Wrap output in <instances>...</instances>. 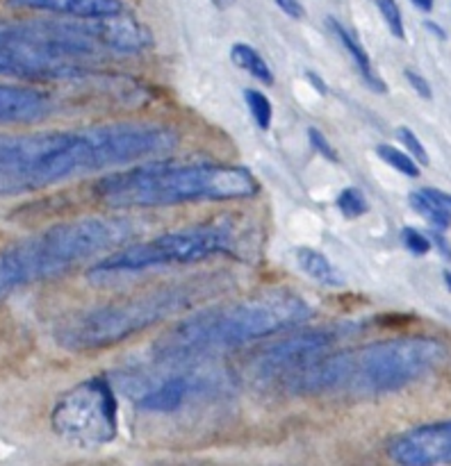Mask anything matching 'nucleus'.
I'll list each match as a JSON object with an SVG mask.
<instances>
[{
	"instance_id": "20",
	"label": "nucleus",
	"mask_w": 451,
	"mask_h": 466,
	"mask_svg": "<svg viewBox=\"0 0 451 466\" xmlns=\"http://www.w3.org/2000/svg\"><path fill=\"white\" fill-rule=\"evenodd\" d=\"M244 100H246V107H249L251 116H253L255 126L260 130H269L272 126V118H273V109L272 103H269L267 96L258 89H244Z\"/></svg>"
},
{
	"instance_id": "30",
	"label": "nucleus",
	"mask_w": 451,
	"mask_h": 466,
	"mask_svg": "<svg viewBox=\"0 0 451 466\" xmlns=\"http://www.w3.org/2000/svg\"><path fill=\"white\" fill-rule=\"evenodd\" d=\"M305 80L310 82V86H313V89L317 91V94H322V96H326V94H328L326 82H323L322 77H319L317 73H314V71H305Z\"/></svg>"
},
{
	"instance_id": "26",
	"label": "nucleus",
	"mask_w": 451,
	"mask_h": 466,
	"mask_svg": "<svg viewBox=\"0 0 451 466\" xmlns=\"http://www.w3.org/2000/svg\"><path fill=\"white\" fill-rule=\"evenodd\" d=\"M404 76H405V80H408V85L415 89V94L419 96V98H424V100L433 98L431 85L426 82V77H422L417 71H413V68H405Z\"/></svg>"
},
{
	"instance_id": "13",
	"label": "nucleus",
	"mask_w": 451,
	"mask_h": 466,
	"mask_svg": "<svg viewBox=\"0 0 451 466\" xmlns=\"http://www.w3.org/2000/svg\"><path fill=\"white\" fill-rule=\"evenodd\" d=\"M48 112L50 100L39 89L0 85V123H30Z\"/></svg>"
},
{
	"instance_id": "27",
	"label": "nucleus",
	"mask_w": 451,
	"mask_h": 466,
	"mask_svg": "<svg viewBox=\"0 0 451 466\" xmlns=\"http://www.w3.org/2000/svg\"><path fill=\"white\" fill-rule=\"evenodd\" d=\"M428 239H431V246H433V248H437V253H440L442 258L451 259V244L446 241V237L442 235V230L433 228V230L428 232Z\"/></svg>"
},
{
	"instance_id": "7",
	"label": "nucleus",
	"mask_w": 451,
	"mask_h": 466,
	"mask_svg": "<svg viewBox=\"0 0 451 466\" xmlns=\"http://www.w3.org/2000/svg\"><path fill=\"white\" fill-rule=\"evenodd\" d=\"M187 305H190V291L182 287H171V289L167 287L76 314L57 328L55 337L62 349L73 353L109 349L155 326L162 319L173 317Z\"/></svg>"
},
{
	"instance_id": "6",
	"label": "nucleus",
	"mask_w": 451,
	"mask_h": 466,
	"mask_svg": "<svg viewBox=\"0 0 451 466\" xmlns=\"http://www.w3.org/2000/svg\"><path fill=\"white\" fill-rule=\"evenodd\" d=\"M135 235L123 217H87L41 230L0 250V299L18 287L67 273L94 255L114 250Z\"/></svg>"
},
{
	"instance_id": "4",
	"label": "nucleus",
	"mask_w": 451,
	"mask_h": 466,
	"mask_svg": "<svg viewBox=\"0 0 451 466\" xmlns=\"http://www.w3.org/2000/svg\"><path fill=\"white\" fill-rule=\"evenodd\" d=\"M94 194L109 208H164L180 203H221L260 194L253 173L235 164H180L150 159L128 171L103 176Z\"/></svg>"
},
{
	"instance_id": "32",
	"label": "nucleus",
	"mask_w": 451,
	"mask_h": 466,
	"mask_svg": "<svg viewBox=\"0 0 451 466\" xmlns=\"http://www.w3.org/2000/svg\"><path fill=\"white\" fill-rule=\"evenodd\" d=\"M419 12H431L433 9V0H410Z\"/></svg>"
},
{
	"instance_id": "17",
	"label": "nucleus",
	"mask_w": 451,
	"mask_h": 466,
	"mask_svg": "<svg viewBox=\"0 0 451 466\" xmlns=\"http://www.w3.org/2000/svg\"><path fill=\"white\" fill-rule=\"evenodd\" d=\"M231 62L235 64V66H240L241 71L249 73L251 77H255L260 85H267V86L273 85L272 68H269V64L260 57V53L253 48V46L241 44V41L240 44H232Z\"/></svg>"
},
{
	"instance_id": "1",
	"label": "nucleus",
	"mask_w": 451,
	"mask_h": 466,
	"mask_svg": "<svg viewBox=\"0 0 451 466\" xmlns=\"http://www.w3.org/2000/svg\"><path fill=\"white\" fill-rule=\"evenodd\" d=\"M178 135L149 121H117L82 130L0 135V198L39 191L71 177L171 153Z\"/></svg>"
},
{
	"instance_id": "22",
	"label": "nucleus",
	"mask_w": 451,
	"mask_h": 466,
	"mask_svg": "<svg viewBox=\"0 0 451 466\" xmlns=\"http://www.w3.org/2000/svg\"><path fill=\"white\" fill-rule=\"evenodd\" d=\"M376 5L383 21H385L387 30L392 32V36H396V39H405L404 16H401V9L399 5H396V0H376Z\"/></svg>"
},
{
	"instance_id": "15",
	"label": "nucleus",
	"mask_w": 451,
	"mask_h": 466,
	"mask_svg": "<svg viewBox=\"0 0 451 466\" xmlns=\"http://www.w3.org/2000/svg\"><path fill=\"white\" fill-rule=\"evenodd\" d=\"M326 25L331 27L333 35L340 39V44L344 46V50L349 53V57L354 59L355 68H358V73H360V77L364 80V85H367L372 91H376V94H385L387 85L376 76V73H374L372 59H369L367 50H364L363 44L358 41V36H355L349 27H344L340 21H337V18H333V16L326 18Z\"/></svg>"
},
{
	"instance_id": "21",
	"label": "nucleus",
	"mask_w": 451,
	"mask_h": 466,
	"mask_svg": "<svg viewBox=\"0 0 451 466\" xmlns=\"http://www.w3.org/2000/svg\"><path fill=\"white\" fill-rule=\"evenodd\" d=\"M335 205L344 218H360L369 212L367 198H364L363 191L355 189V187H346V189H342L340 196H337Z\"/></svg>"
},
{
	"instance_id": "5",
	"label": "nucleus",
	"mask_w": 451,
	"mask_h": 466,
	"mask_svg": "<svg viewBox=\"0 0 451 466\" xmlns=\"http://www.w3.org/2000/svg\"><path fill=\"white\" fill-rule=\"evenodd\" d=\"M112 53L108 18L12 21L0 18V76L27 82L68 80L85 73V59Z\"/></svg>"
},
{
	"instance_id": "10",
	"label": "nucleus",
	"mask_w": 451,
	"mask_h": 466,
	"mask_svg": "<svg viewBox=\"0 0 451 466\" xmlns=\"http://www.w3.org/2000/svg\"><path fill=\"white\" fill-rule=\"evenodd\" d=\"M333 341H335V332L328 330V328L296 332L290 339L276 341L269 349H264L251 362V376L260 382L292 376L313 360L322 358L331 349Z\"/></svg>"
},
{
	"instance_id": "18",
	"label": "nucleus",
	"mask_w": 451,
	"mask_h": 466,
	"mask_svg": "<svg viewBox=\"0 0 451 466\" xmlns=\"http://www.w3.org/2000/svg\"><path fill=\"white\" fill-rule=\"evenodd\" d=\"M408 203H410V208L419 214V217L426 218V221L431 223L433 228H437V230H446V228L451 226L449 214L442 212V209L436 205V200H433L424 189L413 191V194L408 196Z\"/></svg>"
},
{
	"instance_id": "24",
	"label": "nucleus",
	"mask_w": 451,
	"mask_h": 466,
	"mask_svg": "<svg viewBox=\"0 0 451 466\" xmlns=\"http://www.w3.org/2000/svg\"><path fill=\"white\" fill-rule=\"evenodd\" d=\"M401 244H404V248L413 255H426L428 250L433 248L428 235H424V232L415 230V228L410 226L401 230Z\"/></svg>"
},
{
	"instance_id": "8",
	"label": "nucleus",
	"mask_w": 451,
	"mask_h": 466,
	"mask_svg": "<svg viewBox=\"0 0 451 466\" xmlns=\"http://www.w3.org/2000/svg\"><path fill=\"white\" fill-rule=\"evenodd\" d=\"M237 226L231 218L200 223L185 230L167 232L155 239L139 241L126 248L112 250L108 258L89 268V280L100 282L112 276L141 273L146 268L169 267V264H196L235 248Z\"/></svg>"
},
{
	"instance_id": "25",
	"label": "nucleus",
	"mask_w": 451,
	"mask_h": 466,
	"mask_svg": "<svg viewBox=\"0 0 451 466\" xmlns=\"http://www.w3.org/2000/svg\"><path fill=\"white\" fill-rule=\"evenodd\" d=\"M308 139H310V146L314 148V153L322 155L326 162H333V164L340 162V157H337V150L333 148V144L326 139V135H323L322 130H317V127H308Z\"/></svg>"
},
{
	"instance_id": "29",
	"label": "nucleus",
	"mask_w": 451,
	"mask_h": 466,
	"mask_svg": "<svg viewBox=\"0 0 451 466\" xmlns=\"http://www.w3.org/2000/svg\"><path fill=\"white\" fill-rule=\"evenodd\" d=\"M424 191L436 200V205L442 209V212H446L451 217V194H446V191L442 189H436V187H424Z\"/></svg>"
},
{
	"instance_id": "28",
	"label": "nucleus",
	"mask_w": 451,
	"mask_h": 466,
	"mask_svg": "<svg viewBox=\"0 0 451 466\" xmlns=\"http://www.w3.org/2000/svg\"><path fill=\"white\" fill-rule=\"evenodd\" d=\"M273 3L278 5V9H281L285 16L296 18V21L305 16V9H303V5L299 3V0H273Z\"/></svg>"
},
{
	"instance_id": "2",
	"label": "nucleus",
	"mask_w": 451,
	"mask_h": 466,
	"mask_svg": "<svg viewBox=\"0 0 451 466\" xmlns=\"http://www.w3.org/2000/svg\"><path fill=\"white\" fill-rule=\"evenodd\" d=\"M445 355L446 349L433 337H399L335 355L323 353L287 376L285 387L292 394H395L431 373Z\"/></svg>"
},
{
	"instance_id": "14",
	"label": "nucleus",
	"mask_w": 451,
	"mask_h": 466,
	"mask_svg": "<svg viewBox=\"0 0 451 466\" xmlns=\"http://www.w3.org/2000/svg\"><path fill=\"white\" fill-rule=\"evenodd\" d=\"M194 378L190 376H173L169 380H164L162 385H158L155 390L146 391L139 399V408L144 412L153 414H169L176 412L185 405L187 396L194 391Z\"/></svg>"
},
{
	"instance_id": "19",
	"label": "nucleus",
	"mask_w": 451,
	"mask_h": 466,
	"mask_svg": "<svg viewBox=\"0 0 451 466\" xmlns=\"http://www.w3.org/2000/svg\"><path fill=\"white\" fill-rule=\"evenodd\" d=\"M376 155L383 159V162L387 164V167H392L395 171H399L401 176H405V177H417L419 176V164L415 162V159L410 157L408 153L395 148V146H390V144L376 146Z\"/></svg>"
},
{
	"instance_id": "12",
	"label": "nucleus",
	"mask_w": 451,
	"mask_h": 466,
	"mask_svg": "<svg viewBox=\"0 0 451 466\" xmlns=\"http://www.w3.org/2000/svg\"><path fill=\"white\" fill-rule=\"evenodd\" d=\"M7 5L71 18H108L126 12L121 0H7Z\"/></svg>"
},
{
	"instance_id": "34",
	"label": "nucleus",
	"mask_w": 451,
	"mask_h": 466,
	"mask_svg": "<svg viewBox=\"0 0 451 466\" xmlns=\"http://www.w3.org/2000/svg\"><path fill=\"white\" fill-rule=\"evenodd\" d=\"M445 280H446V287L451 289V271H445Z\"/></svg>"
},
{
	"instance_id": "33",
	"label": "nucleus",
	"mask_w": 451,
	"mask_h": 466,
	"mask_svg": "<svg viewBox=\"0 0 451 466\" xmlns=\"http://www.w3.org/2000/svg\"><path fill=\"white\" fill-rule=\"evenodd\" d=\"M210 3H212L217 9H221V12H226V9H231L237 0H210Z\"/></svg>"
},
{
	"instance_id": "31",
	"label": "nucleus",
	"mask_w": 451,
	"mask_h": 466,
	"mask_svg": "<svg viewBox=\"0 0 451 466\" xmlns=\"http://www.w3.org/2000/svg\"><path fill=\"white\" fill-rule=\"evenodd\" d=\"M424 27H426V30L431 32V35H436L437 39H446L445 30H442V27L437 25V23H431V21H426V23H424Z\"/></svg>"
},
{
	"instance_id": "23",
	"label": "nucleus",
	"mask_w": 451,
	"mask_h": 466,
	"mask_svg": "<svg viewBox=\"0 0 451 466\" xmlns=\"http://www.w3.org/2000/svg\"><path fill=\"white\" fill-rule=\"evenodd\" d=\"M396 139H399L401 144H404L405 153H408L410 157L415 159V162L422 164V167H428V153H426V148H424L422 141H419V137L415 135V132L410 130V127H405V126L396 127Z\"/></svg>"
},
{
	"instance_id": "16",
	"label": "nucleus",
	"mask_w": 451,
	"mask_h": 466,
	"mask_svg": "<svg viewBox=\"0 0 451 466\" xmlns=\"http://www.w3.org/2000/svg\"><path fill=\"white\" fill-rule=\"evenodd\" d=\"M296 264H299L301 271L308 278H313L314 282L323 287H342L344 285V276L337 271L335 264L326 258L323 253L314 248H299L296 250Z\"/></svg>"
},
{
	"instance_id": "11",
	"label": "nucleus",
	"mask_w": 451,
	"mask_h": 466,
	"mask_svg": "<svg viewBox=\"0 0 451 466\" xmlns=\"http://www.w3.org/2000/svg\"><path fill=\"white\" fill-rule=\"evenodd\" d=\"M387 455L404 466L451 464V421L426 423L392 437Z\"/></svg>"
},
{
	"instance_id": "9",
	"label": "nucleus",
	"mask_w": 451,
	"mask_h": 466,
	"mask_svg": "<svg viewBox=\"0 0 451 466\" xmlns=\"http://www.w3.org/2000/svg\"><path fill=\"white\" fill-rule=\"evenodd\" d=\"M118 405L108 378H89L68 390L55 403L50 423L59 437L82 449H96L117 440Z\"/></svg>"
},
{
	"instance_id": "3",
	"label": "nucleus",
	"mask_w": 451,
	"mask_h": 466,
	"mask_svg": "<svg viewBox=\"0 0 451 466\" xmlns=\"http://www.w3.org/2000/svg\"><path fill=\"white\" fill-rule=\"evenodd\" d=\"M310 314L313 309L301 296L292 291H269L240 303L203 309L176 323L155 341L153 355L162 362L212 358L217 353L240 349L249 341L296 328Z\"/></svg>"
}]
</instances>
